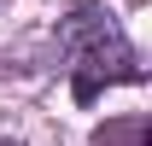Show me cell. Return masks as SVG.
Wrapping results in <instances>:
<instances>
[{
    "mask_svg": "<svg viewBox=\"0 0 152 146\" xmlns=\"http://www.w3.org/2000/svg\"><path fill=\"white\" fill-rule=\"evenodd\" d=\"M111 82H140V58H134L129 35L99 12H82L76 23V99L88 105Z\"/></svg>",
    "mask_w": 152,
    "mask_h": 146,
    "instance_id": "obj_1",
    "label": "cell"
},
{
    "mask_svg": "<svg viewBox=\"0 0 152 146\" xmlns=\"http://www.w3.org/2000/svg\"><path fill=\"white\" fill-rule=\"evenodd\" d=\"M94 146H146V123L140 117H123V123H105L94 134Z\"/></svg>",
    "mask_w": 152,
    "mask_h": 146,
    "instance_id": "obj_2",
    "label": "cell"
}]
</instances>
